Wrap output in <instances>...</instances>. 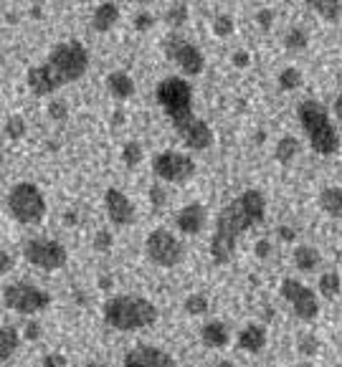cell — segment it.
Here are the masks:
<instances>
[{
  "instance_id": "6da1fadb",
  "label": "cell",
  "mask_w": 342,
  "mask_h": 367,
  "mask_svg": "<svg viewBox=\"0 0 342 367\" xmlns=\"http://www.w3.org/2000/svg\"><path fill=\"white\" fill-rule=\"evenodd\" d=\"M266 215V201L258 190H244V193L226 203L216 218V231L210 238V258L216 266H224L233 258L236 246L246 231L258 226Z\"/></svg>"
},
{
  "instance_id": "7a4b0ae2",
  "label": "cell",
  "mask_w": 342,
  "mask_h": 367,
  "mask_svg": "<svg viewBox=\"0 0 342 367\" xmlns=\"http://www.w3.org/2000/svg\"><path fill=\"white\" fill-rule=\"evenodd\" d=\"M89 69V51L84 43L63 41L51 51L49 58L29 71V86L36 97H49L51 91L61 89L63 84L81 79Z\"/></svg>"
},
{
  "instance_id": "3957f363",
  "label": "cell",
  "mask_w": 342,
  "mask_h": 367,
  "mask_svg": "<svg viewBox=\"0 0 342 367\" xmlns=\"http://www.w3.org/2000/svg\"><path fill=\"white\" fill-rule=\"evenodd\" d=\"M104 322L117 332H137L157 322V306L142 297H112L104 304Z\"/></svg>"
},
{
  "instance_id": "277c9868",
  "label": "cell",
  "mask_w": 342,
  "mask_h": 367,
  "mask_svg": "<svg viewBox=\"0 0 342 367\" xmlns=\"http://www.w3.org/2000/svg\"><path fill=\"white\" fill-rule=\"evenodd\" d=\"M297 117H300V125L307 134L309 145H312L314 153L320 155H335L337 147H340V134H337L332 119H329L327 107L317 102V99H304L297 109Z\"/></svg>"
},
{
  "instance_id": "5b68a950",
  "label": "cell",
  "mask_w": 342,
  "mask_h": 367,
  "mask_svg": "<svg viewBox=\"0 0 342 367\" xmlns=\"http://www.w3.org/2000/svg\"><path fill=\"white\" fill-rule=\"evenodd\" d=\"M157 102H160L162 111L173 119V127L188 122L193 114V89L182 77H165L157 84Z\"/></svg>"
},
{
  "instance_id": "8992f818",
  "label": "cell",
  "mask_w": 342,
  "mask_h": 367,
  "mask_svg": "<svg viewBox=\"0 0 342 367\" xmlns=\"http://www.w3.org/2000/svg\"><path fill=\"white\" fill-rule=\"evenodd\" d=\"M8 210L18 223L33 226V223H41L46 215V198L33 182H18L8 193Z\"/></svg>"
},
{
  "instance_id": "52a82bcc",
  "label": "cell",
  "mask_w": 342,
  "mask_h": 367,
  "mask_svg": "<svg viewBox=\"0 0 342 367\" xmlns=\"http://www.w3.org/2000/svg\"><path fill=\"white\" fill-rule=\"evenodd\" d=\"M3 304L18 314H36L51 306V294L31 284H6L3 286Z\"/></svg>"
},
{
  "instance_id": "ba28073f",
  "label": "cell",
  "mask_w": 342,
  "mask_h": 367,
  "mask_svg": "<svg viewBox=\"0 0 342 367\" xmlns=\"http://www.w3.org/2000/svg\"><path fill=\"white\" fill-rule=\"evenodd\" d=\"M145 253L147 258L155 263V266H162V269H173L185 258V246H182L178 238L165 228L153 231L145 241Z\"/></svg>"
},
{
  "instance_id": "9c48e42d",
  "label": "cell",
  "mask_w": 342,
  "mask_h": 367,
  "mask_svg": "<svg viewBox=\"0 0 342 367\" xmlns=\"http://www.w3.org/2000/svg\"><path fill=\"white\" fill-rule=\"evenodd\" d=\"M23 256L43 271H59L69 261V251L54 238H31L23 243Z\"/></svg>"
},
{
  "instance_id": "30bf717a",
  "label": "cell",
  "mask_w": 342,
  "mask_h": 367,
  "mask_svg": "<svg viewBox=\"0 0 342 367\" xmlns=\"http://www.w3.org/2000/svg\"><path fill=\"white\" fill-rule=\"evenodd\" d=\"M162 51H165V56H168L170 61L178 63L190 77H196V74H201L205 69V58H203L201 49L193 46L190 41H185L178 33H170L162 38Z\"/></svg>"
},
{
  "instance_id": "8fae6325",
  "label": "cell",
  "mask_w": 342,
  "mask_h": 367,
  "mask_svg": "<svg viewBox=\"0 0 342 367\" xmlns=\"http://www.w3.org/2000/svg\"><path fill=\"white\" fill-rule=\"evenodd\" d=\"M153 170H155V175L165 182H185L193 178V173H196V162H193L188 155L165 150V153H160L153 159Z\"/></svg>"
},
{
  "instance_id": "7c38bea8",
  "label": "cell",
  "mask_w": 342,
  "mask_h": 367,
  "mask_svg": "<svg viewBox=\"0 0 342 367\" xmlns=\"http://www.w3.org/2000/svg\"><path fill=\"white\" fill-rule=\"evenodd\" d=\"M281 297L292 304L294 314L302 319V322H312L317 314H320V304H317V297L309 286H304L297 279H284L281 281Z\"/></svg>"
},
{
  "instance_id": "4fadbf2b",
  "label": "cell",
  "mask_w": 342,
  "mask_h": 367,
  "mask_svg": "<svg viewBox=\"0 0 342 367\" xmlns=\"http://www.w3.org/2000/svg\"><path fill=\"white\" fill-rule=\"evenodd\" d=\"M122 367H178V362L160 347L137 345L125 354V365Z\"/></svg>"
},
{
  "instance_id": "5bb4252c",
  "label": "cell",
  "mask_w": 342,
  "mask_h": 367,
  "mask_svg": "<svg viewBox=\"0 0 342 367\" xmlns=\"http://www.w3.org/2000/svg\"><path fill=\"white\" fill-rule=\"evenodd\" d=\"M175 132L180 134V139L193 150H208L213 145V130L208 127V122H203L198 117H190L188 122L175 127Z\"/></svg>"
},
{
  "instance_id": "9a60e30c",
  "label": "cell",
  "mask_w": 342,
  "mask_h": 367,
  "mask_svg": "<svg viewBox=\"0 0 342 367\" xmlns=\"http://www.w3.org/2000/svg\"><path fill=\"white\" fill-rule=\"evenodd\" d=\"M104 210L114 226H130L134 221V205L125 193L109 187L104 193Z\"/></svg>"
},
{
  "instance_id": "2e32d148",
  "label": "cell",
  "mask_w": 342,
  "mask_h": 367,
  "mask_svg": "<svg viewBox=\"0 0 342 367\" xmlns=\"http://www.w3.org/2000/svg\"><path fill=\"white\" fill-rule=\"evenodd\" d=\"M208 221V210L203 203H188V205H182L175 215V226L182 231V233H188V236H196L201 233L203 226Z\"/></svg>"
},
{
  "instance_id": "e0dca14e",
  "label": "cell",
  "mask_w": 342,
  "mask_h": 367,
  "mask_svg": "<svg viewBox=\"0 0 342 367\" xmlns=\"http://www.w3.org/2000/svg\"><path fill=\"white\" fill-rule=\"evenodd\" d=\"M238 347L244 350V352H261L266 347V327L264 325H249L244 327L241 332H238Z\"/></svg>"
},
{
  "instance_id": "ac0fdd59",
  "label": "cell",
  "mask_w": 342,
  "mask_h": 367,
  "mask_svg": "<svg viewBox=\"0 0 342 367\" xmlns=\"http://www.w3.org/2000/svg\"><path fill=\"white\" fill-rule=\"evenodd\" d=\"M107 89L112 91L114 99H130L134 94V81L125 71H112L107 77Z\"/></svg>"
},
{
  "instance_id": "d6986e66",
  "label": "cell",
  "mask_w": 342,
  "mask_h": 367,
  "mask_svg": "<svg viewBox=\"0 0 342 367\" xmlns=\"http://www.w3.org/2000/svg\"><path fill=\"white\" fill-rule=\"evenodd\" d=\"M119 21V8L114 3H102V6L94 8V15H91V23L99 33H104L109 28H114V23Z\"/></svg>"
},
{
  "instance_id": "ffe728a7",
  "label": "cell",
  "mask_w": 342,
  "mask_h": 367,
  "mask_svg": "<svg viewBox=\"0 0 342 367\" xmlns=\"http://www.w3.org/2000/svg\"><path fill=\"white\" fill-rule=\"evenodd\" d=\"M201 340L208 347H226L231 340V332L224 322H208V325H203V329H201Z\"/></svg>"
},
{
  "instance_id": "44dd1931",
  "label": "cell",
  "mask_w": 342,
  "mask_h": 367,
  "mask_svg": "<svg viewBox=\"0 0 342 367\" xmlns=\"http://www.w3.org/2000/svg\"><path fill=\"white\" fill-rule=\"evenodd\" d=\"M320 208L342 221V187H325L320 193Z\"/></svg>"
},
{
  "instance_id": "7402d4cb",
  "label": "cell",
  "mask_w": 342,
  "mask_h": 367,
  "mask_svg": "<svg viewBox=\"0 0 342 367\" xmlns=\"http://www.w3.org/2000/svg\"><path fill=\"white\" fill-rule=\"evenodd\" d=\"M15 350H18V332H15V327L3 325L0 327V362L6 365L15 354Z\"/></svg>"
},
{
  "instance_id": "603a6c76",
  "label": "cell",
  "mask_w": 342,
  "mask_h": 367,
  "mask_svg": "<svg viewBox=\"0 0 342 367\" xmlns=\"http://www.w3.org/2000/svg\"><path fill=\"white\" fill-rule=\"evenodd\" d=\"M320 261H322V256L314 246H307V243H304V246H297V249H294V263H297V269L312 271L320 266Z\"/></svg>"
},
{
  "instance_id": "cb8c5ba5",
  "label": "cell",
  "mask_w": 342,
  "mask_h": 367,
  "mask_svg": "<svg viewBox=\"0 0 342 367\" xmlns=\"http://www.w3.org/2000/svg\"><path fill=\"white\" fill-rule=\"evenodd\" d=\"M309 6H312L314 10L329 23H335L342 15V0H312Z\"/></svg>"
},
{
  "instance_id": "d4e9b609",
  "label": "cell",
  "mask_w": 342,
  "mask_h": 367,
  "mask_svg": "<svg viewBox=\"0 0 342 367\" xmlns=\"http://www.w3.org/2000/svg\"><path fill=\"white\" fill-rule=\"evenodd\" d=\"M297 153H300V142H297V137H281L277 150H274V157L279 159L281 165H289V162L297 157Z\"/></svg>"
},
{
  "instance_id": "484cf974",
  "label": "cell",
  "mask_w": 342,
  "mask_h": 367,
  "mask_svg": "<svg viewBox=\"0 0 342 367\" xmlns=\"http://www.w3.org/2000/svg\"><path fill=\"white\" fill-rule=\"evenodd\" d=\"M342 289V279L337 271H327V274H322L320 276V294L325 299H335Z\"/></svg>"
},
{
  "instance_id": "4316f807",
  "label": "cell",
  "mask_w": 342,
  "mask_h": 367,
  "mask_svg": "<svg viewBox=\"0 0 342 367\" xmlns=\"http://www.w3.org/2000/svg\"><path fill=\"white\" fill-rule=\"evenodd\" d=\"M277 81H279V86L284 91H294V89H300L304 79H302V71L297 69V66H286V69L279 71V79H277Z\"/></svg>"
},
{
  "instance_id": "83f0119b",
  "label": "cell",
  "mask_w": 342,
  "mask_h": 367,
  "mask_svg": "<svg viewBox=\"0 0 342 367\" xmlns=\"http://www.w3.org/2000/svg\"><path fill=\"white\" fill-rule=\"evenodd\" d=\"M188 6L185 3H175V6H170V10L165 13V21H168V26H182V23L188 21Z\"/></svg>"
},
{
  "instance_id": "f1b7e54d",
  "label": "cell",
  "mask_w": 342,
  "mask_h": 367,
  "mask_svg": "<svg viewBox=\"0 0 342 367\" xmlns=\"http://www.w3.org/2000/svg\"><path fill=\"white\" fill-rule=\"evenodd\" d=\"M122 159H125L127 167H137L142 162V145L140 142H127L125 150H122Z\"/></svg>"
},
{
  "instance_id": "f546056e",
  "label": "cell",
  "mask_w": 342,
  "mask_h": 367,
  "mask_svg": "<svg viewBox=\"0 0 342 367\" xmlns=\"http://www.w3.org/2000/svg\"><path fill=\"white\" fill-rule=\"evenodd\" d=\"M182 306H185V312L188 314H203L208 309V297H205V294H190Z\"/></svg>"
},
{
  "instance_id": "4dcf8cb0",
  "label": "cell",
  "mask_w": 342,
  "mask_h": 367,
  "mask_svg": "<svg viewBox=\"0 0 342 367\" xmlns=\"http://www.w3.org/2000/svg\"><path fill=\"white\" fill-rule=\"evenodd\" d=\"M284 43H286V49L300 51V49H304V46H307V33H304L302 28H292V31L286 33Z\"/></svg>"
},
{
  "instance_id": "1f68e13d",
  "label": "cell",
  "mask_w": 342,
  "mask_h": 367,
  "mask_svg": "<svg viewBox=\"0 0 342 367\" xmlns=\"http://www.w3.org/2000/svg\"><path fill=\"white\" fill-rule=\"evenodd\" d=\"M6 134L10 139H21L26 134V122L21 117H8L6 119Z\"/></svg>"
},
{
  "instance_id": "d6a6232c",
  "label": "cell",
  "mask_w": 342,
  "mask_h": 367,
  "mask_svg": "<svg viewBox=\"0 0 342 367\" xmlns=\"http://www.w3.org/2000/svg\"><path fill=\"white\" fill-rule=\"evenodd\" d=\"M213 33L221 36V38H226V36L233 33V18H231V15H226V13L218 15L216 23H213Z\"/></svg>"
},
{
  "instance_id": "836d02e7",
  "label": "cell",
  "mask_w": 342,
  "mask_h": 367,
  "mask_svg": "<svg viewBox=\"0 0 342 367\" xmlns=\"http://www.w3.org/2000/svg\"><path fill=\"white\" fill-rule=\"evenodd\" d=\"M94 249H97L99 253H107V251L112 249V233L107 228H102L97 236H94Z\"/></svg>"
},
{
  "instance_id": "e575fe53",
  "label": "cell",
  "mask_w": 342,
  "mask_h": 367,
  "mask_svg": "<svg viewBox=\"0 0 342 367\" xmlns=\"http://www.w3.org/2000/svg\"><path fill=\"white\" fill-rule=\"evenodd\" d=\"M49 114L54 119L69 117V107H66V102H51V104H49Z\"/></svg>"
},
{
  "instance_id": "d590c367",
  "label": "cell",
  "mask_w": 342,
  "mask_h": 367,
  "mask_svg": "<svg viewBox=\"0 0 342 367\" xmlns=\"http://www.w3.org/2000/svg\"><path fill=\"white\" fill-rule=\"evenodd\" d=\"M300 350L304 354H314V352H317V340H314L312 334H302V337H300Z\"/></svg>"
},
{
  "instance_id": "8d00e7d4",
  "label": "cell",
  "mask_w": 342,
  "mask_h": 367,
  "mask_svg": "<svg viewBox=\"0 0 342 367\" xmlns=\"http://www.w3.org/2000/svg\"><path fill=\"white\" fill-rule=\"evenodd\" d=\"M256 21H258V26L266 31V28L272 26V21H274V10L272 8H261V10L256 13Z\"/></svg>"
},
{
  "instance_id": "74e56055",
  "label": "cell",
  "mask_w": 342,
  "mask_h": 367,
  "mask_svg": "<svg viewBox=\"0 0 342 367\" xmlns=\"http://www.w3.org/2000/svg\"><path fill=\"white\" fill-rule=\"evenodd\" d=\"M155 18L153 13H137V18H134V28L137 31H147V28H153Z\"/></svg>"
},
{
  "instance_id": "f35d334b",
  "label": "cell",
  "mask_w": 342,
  "mask_h": 367,
  "mask_svg": "<svg viewBox=\"0 0 342 367\" xmlns=\"http://www.w3.org/2000/svg\"><path fill=\"white\" fill-rule=\"evenodd\" d=\"M43 367H66V357L63 354H46L43 357Z\"/></svg>"
},
{
  "instance_id": "ab89813d",
  "label": "cell",
  "mask_w": 342,
  "mask_h": 367,
  "mask_svg": "<svg viewBox=\"0 0 342 367\" xmlns=\"http://www.w3.org/2000/svg\"><path fill=\"white\" fill-rule=\"evenodd\" d=\"M233 63H236L238 69H244V66L251 63V56L246 54V51H236V54H233Z\"/></svg>"
},
{
  "instance_id": "60d3db41",
  "label": "cell",
  "mask_w": 342,
  "mask_h": 367,
  "mask_svg": "<svg viewBox=\"0 0 342 367\" xmlns=\"http://www.w3.org/2000/svg\"><path fill=\"white\" fill-rule=\"evenodd\" d=\"M0 263H3V266H0V271H3V274H8V271L13 269V258L8 256V251H6V249L0 251Z\"/></svg>"
},
{
  "instance_id": "b9f144b4",
  "label": "cell",
  "mask_w": 342,
  "mask_h": 367,
  "mask_svg": "<svg viewBox=\"0 0 342 367\" xmlns=\"http://www.w3.org/2000/svg\"><path fill=\"white\" fill-rule=\"evenodd\" d=\"M41 337V327L36 325V322H31L29 327H26V340H38Z\"/></svg>"
},
{
  "instance_id": "7bdbcfd3",
  "label": "cell",
  "mask_w": 342,
  "mask_h": 367,
  "mask_svg": "<svg viewBox=\"0 0 342 367\" xmlns=\"http://www.w3.org/2000/svg\"><path fill=\"white\" fill-rule=\"evenodd\" d=\"M269 251H272V246H269V241H258V243H256V253H258V256H261V258H266V256H269Z\"/></svg>"
},
{
  "instance_id": "ee69618b",
  "label": "cell",
  "mask_w": 342,
  "mask_h": 367,
  "mask_svg": "<svg viewBox=\"0 0 342 367\" xmlns=\"http://www.w3.org/2000/svg\"><path fill=\"white\" fill-rule=\"evenodd\" d=\"M332 109H335V117L342 122V91L337 94V99H335V104H332Z\"/></svg>"
},
{
  "instance_id": "f6af8a7d",
  "label": "cell",
  "mask_w": 342,
  "mask_h": 367,
  "mask_svg": "<svg viewBox=\"0 0 342 367\" xmlns=\"http://www.w3.org/2000/svg\"><path fill=\"white\" fill-rule=\"evenodd\" d=\"M279 236L284 238V241H294V231H289V228H279Z\"/></svg>"
},
{
  "instance_id": "bcb514c9",
  "label": "cell",
  "mask_w": 342,
  "mask_h": 367,
  "mask_svg": "<svg viewBox=\"0 0 342 367\" xmlns=\"http://www.w3.org/2000/svg\"><path fill=\"white\" fill-rule=\"evenodd\" d=\"M162 198H165V195H162L160 190L155 187V190H153V201H155V205H160V203H162Z\"/></svg>"
},
{
  "instance_id": "7dc6e473",
  "label": "cell",
  "mask_w": 342,
  "mask_h": 367,
  "mask_svg": "<svg viewBox=\"0 0 342 367\" xmlns=\"http://www.w3.org/2000/svg\"><path fill=\"white\" fill-rule=\"evenodd\" d=\"M216 367H233V362H226V360H224V362H218Z\"/></svg>"
},
{
  "instance_id": "c3c4849f",
  "label": "cell",
  "mask_w": 342,
  "mask_h": 367,
  "mask_svg": "<svg viewBox=\"0 0 342 367\" xmlns=\"http://www.w3.org/2000/svg\"><path fill=\"white\" fill-rule=\"evenodd\" d=\"M86 367H104V365H102V362H89Z\"/></svg>"
},
{
  "instance_id": "681fc988",
  "label": "cell",
  "mask_w": 342,
  "mask_h": 367,
  "mask_svg": "<svg viewBox=\"0 0 342 367\" xmlns=\"http://www.w3.org/2000/svg\"><path fill=\"white\" fill-rule=\"evenodd\" d=\"M340 367H342V365H340Z\"/></svg>"
}]
</instances>
